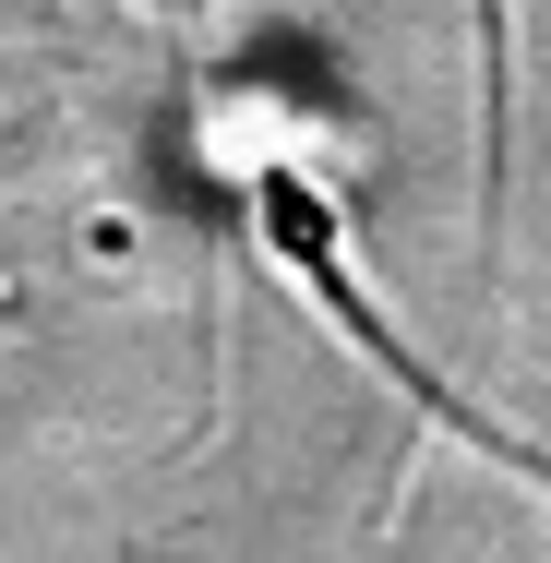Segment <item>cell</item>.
<instances>
[{
    "label": "cell",
    "instance_id": "cell-1",
    "mask_svg": "<svg viewBox=\"0 0 551 563\" xmlns=\"http://www.w3.org/2000/svg\"><path fill=\"white\" fill-rule=\"evenodd\" d=\"M252 228H264V252H276V264H288L300 288H312V312H324V324H335L348 347H360V360H372V372H384V384H396V396H408L420 420L467 432L480 455H504L516 479H540V492H551V455L528 444V432H504V420H492V408H480L467 384H443L432 360H420V347L384 324V300H372V288H360V264H348V217H335V192L312 180V168L264 156V168H252Z\"/></svg>",
    "mask_w": 551,
    "mask_h": 563
}]
</instances>
